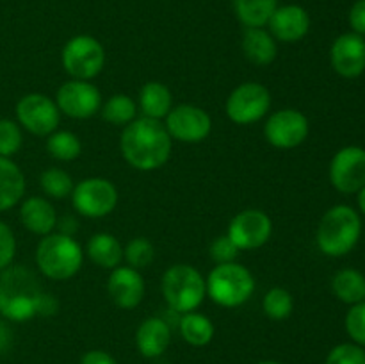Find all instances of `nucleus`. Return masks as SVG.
Masks as SVG:
<instances>
[{"label": "nucleus", "instance_id": "f03ea898", "mask_svg": "<svg viewBox=\"0 0 365 364\" xmlns=\"http://www.w3.org/2000/svg\"><path fill=\"white\" fill-rule=\"evenodd\" d=\"M45 291L29 268L7 266L0 271V314L9 321H29L39 313Z\"/></svg>", "mask_w": 365, "mask_h": 364}, {"label": "nucleus", "instance_id": "4468645a", "mask_svg": "<svg viewBox=\"0 0 365 364\" xmlns=\"http://www.w3.org/2000/svg\"><path fill=\"white\" fill-rule=\"evenodd\" d=\"M273 234V221L264 211L246 209L232 218L227 236L239 250H255L266 245Z\"/></svg>", "mask_w": 365, "mask_h": 364}, {"label": "nucleus", "instance_id": "b1692460", "mask_svg": "<svg viewBox=\"0 0 365 364\" xmlns=\"http://www.w3.org/2000/svg\"><path fill=\"white\" fill-rule=\"evenodd\" d=\"M139 107L143 111V116L153 118V120H163L173 107V96L170 88L163 82H146L139 91Z\"/></svg>", "mask_w": 365, "mask_h": 364}, {"label": "nucleus", "instance_id": "f257e3e1", "mask_svg": "<svg viewBox=\"0 0 365 364\" xmlns=\"http://www.w3.org/2000/svg\"><path fill=\"white\" fill-rule=\"evenodd\" d=\"M173 139L160 120L135 118L125 125L120 138L123 159L139 171H153L170 161Z\"/></svg>", "mask_w": 365, "mask_h": 364}, {"label": "nucleus", "instance_id": "6e6552de", "mask_svg": "<svg viewBox=\"0 0 365 364\" xmlns=\"http://www.w3.org/2000/svg\"><path fill=\"white\" fill-rule=\"evenodd\" d=\"M75 211L86 218H103L118 206V189L103 177H88L71 191Z\"/></svg>", "mask_w": 365, "mask_h": 364}, {"label": "nucleus", "instance_id": "f704fd0d", "mask_svg": "<svg viewBox=\"0 0 365 364\" xmlns=\"http://www.w3.org/2000/svg\"><path fill=\"white\" fill-rule=\"evenodd\" d=\"M346 330L356 345L365 346V302L355 303L346 314Z\"/></svg>", "mask_w": 365, "mask_h": 364}, {"label": "nucleus", "instance_id": "9b49d317", "mask_svg": "<svg viewBox=\"0 0 365 364\" xmlns=\"http://www.w3.org/2000/svg\"><path fill=\"white\" fill-rule=\"evenodd\" d=\"M56 103L61 113L73 120H86L95 116L102 107V93L93 82L89 81H71L64 82L56 95Z\"/></svg>", "mask_w": 365, "mask_h": 364}, {"label": "nucleus", "instance_id": "ddd939ff", "mask_svg": "<svg viewBox=\"0 0 365 364\" xmlns=\"http://www.w3.org/2000/svg\"><path fill=\"white\" fill-rule=\"evenodd\" d=\"M310 132L309 118L298 109H282L271 114L264 125L267 143L277 148H296Z\"/></svg>", "mask_w": 365, "mask_h": 364}, {"label": "nucleus", "instance_id": "c85d7f7f", "mask_svg": "<svg viewBox=\"0 0 365 364\" xmlns=\"http://www.w3.org/2000/svg\"><path fill=\"white\" fill-rule=\"evenodd\" d=\"M46 152L57 161H75L82 153V143L71 131H56L46 136Z\"/></svg>", "mask_w": 365, "mask_h": 364}, {"label": "nucleus", "instance_id": "dca6fc26", "mask_svg": "<svg viewBox=\"0 0 365 364\" xmlns=\"http://www.w3.org/2000/svg\"><path fill=\"white\" fill-rule=\"evenodd\" d=\"M331 66L341 77H360L365 70V39L355 32L339 36L330 50Z\"/></svg>", "mask_w": 365, "mask_h": 364}, {"label": "nucleus", "instance_id": "e433bc0d", "mask_svg": "<svg viewBox=\"0 0 365 364\" xmlns=\"http://www.w3.org/2000/svg\"><path fill=\"white\" fill-rule=\"evenodd\" d=\"M16 253V239L13 231L0 220V271L11 266Z\"/></svg>", "mask_w": 365, "mask_h": 364}, {"label": "nucleus", "instance_id": "79ce46f5", "mask_svg": "<svg viewBox=\"0 0 365 364\" xmlns=\"http://www.w3.org/2000/svg\"><path fill=\"white\" fill-rule=\"evenodd\" d=\"M359 207H360V211L365 214V186L359 191Z\"/></svg>", "mask_w": 365, "mask_h": 364}, {"label": "nucleus", "instance_id": "a878e982", "mask_svg": "<svg viewBox=\"0 0 365 364\" xmlns=\"http://www.w3.org/2000/svg\"><path fill=\"white\" fill-rule=\"evenodd\" d=\"M277 7V0H234L235 16L246 29L267 25Z\"/></svg>", "mask_w": 365, "mask_h": 364}, {"label": "nucleus", "instance_id": "a211bd4d", "mask_svg": "<svg viewBox=\"0 0 365 364\" xmlns=\"http://www.w3.org/2000/svg\"><path fill=\"white\" fill-rule=\"evenodd\" d=\"M267 25L274 39L282 43H296L309 32L310 16L299 6H282L277 7Z\"/></svg>", "mask_w": 365, "mask_h": 364}, {"label": "nucleus", "instance_id": "7ed1b4c3", "mask_svg": "<svg viewBox=\"0 0 365 364\" xmlns=\"http://www.w3.org/2000/svg\"><path fill=\"white\" fill-rule=\"evenodd\" d=\"M362 221L359 213L349 206H335L324 213L317 227L316 241L328 257H342L359 243Z\"/></svg>", "mask_w": 365, "mask_h": 364}, {"label": "nucleus", "instance_id": "f8f14e48", "mask_svg": "<svg viewBox=\"0 0 365 364\" xmlns=\"http://www.w3.org/2000/svg\"><path fill=\"white\" fill-rule=\"evenodd\" d=\"M164 127L171 139L182 143H200L207 139V136L212 131V120L202 107L182 103V106L171 107Z\"/></svg>", "mask_w": 365, "mask_h": 364}, {"label": "nucleus", "instance_id": "bb28decb", "mask_svg": "<svg viewBox=\"0 0 365 364\" xmlns=\"http://www.w3.org/2000/svg\"><path fill=\"white\" fill-rule=\"evenodd\" d=\"M178 328L184 341L191 346H205L214 338V323L205 314H200L196 310L182 314Z\"/></svg>", "mask_w": 365, "mask_h": 364}, {"label": "nucleus", "instance_id": "412c9836", "mask_svg": "<svg viewBox=\"0 0 365 364\" xmlns=\"http://www.w3.org/2000/svg\"><path fill=\"white\" fill-rule=\"evenodd\" d=\"M25 195V175L11 157H0V213L16 206Z\"/></svg>", "mask_w": 365, "mask_h": 364}, {"label": "nucleus", "instance_id": "4c0bfd02", "mask_svg": "<svg viewBox=\"0 0 365 364\" xmlns=\"http://www.w3.org/2000/svg\"><path fill=\"white\" fill-rule=\"evenodd\" d=\"M349 25L355 34H365V0H356L349 11Z\"/></svg>", "mask_w": 365, "mask_h": 364}, {"label": "nucleus", "instance_id": "2f4dec72", "mask_svg": "<svg viewBox=\"0 0 365 364\" xmlns=\"http://www.w3.org/2000/svg\"><path fill=\"white\" fill-rule=\"evenodd\" d=\"M155 248L152 241L146 238H134L127 243L123 248V259H127L128 266L135 270H145L153 263Z\"/></svg>", "mask_w": 365, "mask_h": 364}, {"label": "nucleus", "instance_id": "2eb2a0df", "mask_svg": "<svg viewBox=\"0 0 365 364\" xmlns=\"http://www.w3.org/2000/svg\"><path fill=\"white\" fill-rule=\"evenodd\" d=\"M330 182L337 191L351 195L365 186V150L362 146H344L330 163Z\"/></svg>", "mask_w": 365, "mask_h": 364}, {"label": "nucleus", "instance_id": "6ab92c4d", "mask_svg": "<svg viewBox=\"0 0 365 364\" xmlns=\"http://www.w3.org/2000/svg\"><path fill=\"white\" fill-rule=\"evenodd\" d=\"M171 343V328L164 318H146L135 330V346L146 359L160 357Z\"/></svg>", "mask_w": 365, "mask_h": 364}, {"label": "nucleus", "instance_id": "58836bf2", "mask_svg": "<svg viewBox=\"0 0 365 364\" xmlns=\"http://www.w3.org/2000/svg\"><path fill=\"white\" fill-rule=\"evenodd\" d=\"M81 364H118L110 353L103 352V350H89L84 353L81 359Z\"/></svg>", "mask_w": 365, "mask_h": 364}, {"label": "nucleus", "instance_id": "a19ab883", "mask_svg": "<svg viewBox=\"0 0 365 364\" xmlns=\"http://www.w3.org/2000/svg\"><path fill=\"white\" fill-rule=\"evenodd\" d=\"M11 341H13V334H11L9 327L0 321V353L6 352V350L9 348Z\"/></svg>", "mask_w": 365, "mask_h": 364}, {"label": "nucleus", "instance_id": "37998d69", "mask_svg": "<svg viewBox=\"0 0 365 364\" xmlns=\"http://www.w3.org/2000/svg\"><path fill=\"white\" fill-rule=\"evenodd\" d=\"M257 364H282V363H277V360H262V363H257Z\"/></svg>", "mask_w": 365, "mask_h": 364}, {"label": "nucleus", "instance_id": "aec40b11", "mask_svg": "<svg viewBox=\"0 0 365 364\" xmlns=\"http://www.w3.org/2000/svg\"><path fill=\"white\" fill-rule=\"evenodd\" d=\"M20 220L27 231L38 236L52 234L57 225V214L52 203L43 196H29L20 206Z\"/></svg>", "mask_w": 365, "mask_h": 364}, {"label": "nucleus", "instance_id": "5701e85b", "mask_svg": "<svg viewBox=\"0 0 365 364\" xmlns=\"http://www.w3.org/2000/svg\"><path fill=\"white\" fill-rule=\"evenodd\" d=\"M86 253L96 266L103 270H114L123 261V246L118 241L116 236L109 232H98L91 236L86 246Z\"/></svg>", "mask_w": 365, "mask_h": 364}, {"label": "nucleus", "instance_id": "39448f33", "mask_svg": "<svg viewBox=\"0 0 365 364\" xmlns=\"http://www.w3.org/2000/svg\"><path fill=\"white\" fill-rule=\"evenodd\" d=\"M160 289L168 307L173 313H192L202 305L207 296L205 278L191 264H173L160 280Z\"/></svg>", "mask_w": 365, "mask_h": 364}, {"label": "nucleus", "instance_id": "9d476101", "mask_svg": "<svg viewBox=\"0 0 365 364\" xmlns=\"http://www.w3.org/2000/svg\"><path fill=\"white\" fill-rule=\"evenodd\" d=\"M16 120L20 127L34 136H50L57 131L61 111L56 100L43 93H29L16 103Z\"/></svg>", "mask_w": 365, "mask_h": 364}, {"label": "nucleus", "instance_id": "c756f323", "mask_svg": "<svg viewBox=\"0 0 365 364\" xmlns=\"http://www.w3.org/2000/svg\"><path fill=\"white\" fill-rule=\"evenodd\" d=\"M39 184H41L43 193L50 198L63 200L71 195L73 191V178L68 171L61 170V168H46L39 177Z\"/></svg>", "mask_w": 365, "mask_h": 364}, {"label": "nucleus", "instance_id": "7c9ffc66", "mask_svg": "<svg viewBox=\"0 0 365 364\" xmlns=\"http://www.w3.org/2000/svg\"><path fill=\"white\" fill-rule=\"evenodd\" d=\"M262 310L267 318L274 321L287 320L294 310V298L287 289L273 288L264 296Z\"/></svg>", "mask_w": 365, "mask_h": 364}, {"label": "nucleus", "instance_id": "ea45409f", "mask_svg": "<svg viewBox=\"0 0 365 364\" xmlns=\"http://www.w3.org/2000/svg\"><path fill=\"white\" fill-rule=\"evenodd\" d=\"M57 228H59L61 234H66L73 238L75 231H77V220L73 216H63L61 220H57Z\"/></svg>", "mask_w": 365, "mask_h": 364}, {"label": "nucleus", "instance_id": "1a4fd4ad", "mask_svg": "<svg viewBox=\"0 0 365 364\" xmlns=\"http://www.w3.org/2000/svg\"><path fill=\"white\" fill-rule=\"evenodd\" d=\"M271 107V93L260 82H245L228 95L225 111L237 125H252L260 121Z\"/></svg>", "mask_w": 365, "mask_h": 364}, {"label": "nucleus", "instance_id": "393cba45", "mask_svg": "<svg viewBox=\"0 0 365 364\" xmlns=\"http://www.w3.org/2000/svg\"><path fill=\"white\" fill-rule=\"evenodd\" d=\"M331 291L341 302L349 305L365 302V275L353 268H344L331 278Z\"/></svg>", "mask_w": 365, "mask_h": 364}, {"label": "nucleus", "instance_id": "0eeeda50", "mask_svg": "<svg viewBox=\"0 0 365 364\" xmlns=\"http://www.w3.org/2000/svg\"><path fill=\"white\" fill-rule=\"evenodd\" d=\"M63 68L71 79L77 81H91L106 64V50L102 43L88 34H78L68 39L61 54Z\"/></svg>", "mask_w": 365, "mask_h": 364}, {"label": "nucleus", "instance_id": "473e14b6", "mask_svg": "<svg viewBox=\"0 0 365 364\" xmlns=\"http://www.w3.org/2000/svg\"><path fill=\"white\" fill-rule=\"evenodd\" d=\"M24 143V134L18 121L2 118L0 120V157H13Z\"/></svg>", "mask_w": 365, "mask_h": 364}, {"label": "nucleus", "instance_id": "f3484780", "mask_svg": "<svg viewBox=\"0 0 365 364\" xmlns=\"http://www.w3.org/2000/svg\"><path fill=\"white\" fill-rule=\"evenodd\" d=\"M107 293L120 309H135L145 298V278L135 268L120 264L110 270L107 278Z\"/></svg>", "mask_w": 365, "mask_h": 364}, {"label": "nucleus", "instance_id": "cd10ccee", "mask_svg": "<svg viewBox=\"0 0 365 364\" xmlns=\"http://www.w3.org/2000/svg\"><path fill=\"white\" fill-rule=\"evenodd\" d=\"M102 118L107 123L113 125H128L138 118V103L132 96L118 93L113 95L102 107Z\"/></svg>", "mask_w": 365, "mask_h": 364}, {"label": "nucleus", "instance_id": "c9c22d12", "mask_svg": "<svg viewBox=\"0 0 365 364\" xmlns=\"http://www.w3.org/2000/svg\"><path fill=\"white\" fill-rule=\"evenodd\" d=\"M209 252H210V257H212L217 264H225V263H235V257L239 256L241 250L234 245V241H232L228 236H220V238H216L212 241Z\"/></svg>", "mask_w": 365, "mask_h": 364}, {"label": "nucleus", "instance_id": "4be33fe9", "mask_svg": "<svg viewBox=\"0 0 365 364\" xmlns=\"http://www.w3.org/2000/svg\"><path fill=\"white\" fill-rule=\"evenodd\" d=\"M242 50H245V56L248 57L250 63L267 66L277 59V39L271 36V32L264 31L262 27L246 29L245 34H242Z\"/></svg>", "mask_w": 365, "mask_h": 364}, {"label": "nucleus", "instance_id": "20e7f679", "mask_svg": "<svg viewBox=\"0 0 365 364\" xmlns=\"http://www.w3.org/2000/svg\"><path fill=\"white\" fill-rule=\"evenodd\" d=\"M82 246L71 236L52 232L43 236L36 248V264L46 278L68 280L82 268Z\"/></svg>", "mask_w": 365, "mask_h": 364}, {"label": "nucleus", "instance_id": "72a5a7b5", "mask_svg": "<svg viewBox=\"0 0 365 364\" xmlns=\"http://www.w3.org/2000/svg\"><path fill=\"white\" fill-rule=\"evenodd\" d=\"M324 364H365V350L356 343H342L328 353Z\"/></svg>", "mask_w": 365, "mask_h": 364}, {"label": "nucleus", "instance_id": "423d86ee", "mask_svg": "<svg viewBox=\"0 0 365 364\" xmlns=\"http://www.w3.org/2000/svg\"><path fill=\"white\" fill-rule=\"evenodd\" d=\"M207 295L221 307L242 305L255 291V278L252 271L239 263L217 264L205 280Z\"/></svg>", "mask_w": 365, "mask_h": 364}]
</instances>
